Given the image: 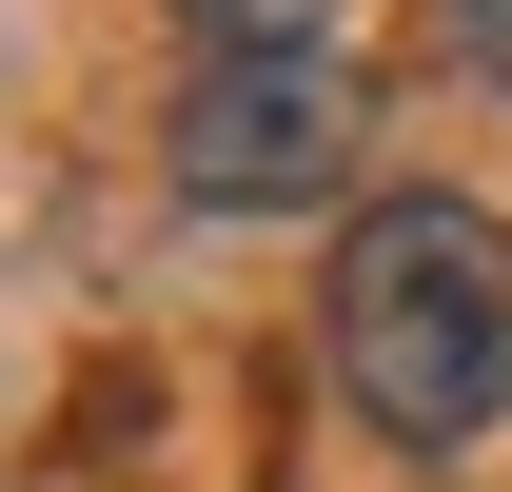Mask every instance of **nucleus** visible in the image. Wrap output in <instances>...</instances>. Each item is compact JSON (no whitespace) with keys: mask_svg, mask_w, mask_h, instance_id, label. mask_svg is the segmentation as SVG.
<instances>
[{"mask_svg":"<svg viewBox=\"0 0 512 492\" xmlns=\"http://www.w3.org/2000/svg\"><path fill=\"white\" fill-rule=\"evenodd\" d=\"M375 158V79L355 40H178V99H158V178L197 217H316Z\"/></svg>","mask_w":512,"mask_h":492,"instance_id":"obj_2","label":"nucleus"},{"mask_svg":"<svg viewBox=\"0 0 512 492\" xmlns=\"http://www.w3.org/2000/svg\"><path fill=\"white\" fill-rule=\"evenodd\" d=\"M434 20H453V60H473V79L512 99V0H434Z\"/></svg>","mask_w":512,"mask_h":492,"instance_id":"obj_4","label":"nucleus"},{"mask_svg":"<svg viewBox=\"0 0 512 492\" xmlns=\"http://www.w3.org/2000/svg\"><path fill=\"white\" fill-rule=\"evenodd\" d=\"M178 40H355V0H178Z\"/></svg>","mask_w":512,"mask_h":492,"instance_id":"obj_3","label":"nucleus"},{"mask_svg":"<svg viewBox=\"0 0 512 492\" xmlns=\"http://www.w3.org/2000/svg\"><path fill=\"white\" fill-rule=\"evenodd\" d=\"M335 394L394 433V453H473L512 414V217L453 178H394L335 217Z\"/></svg>","mask_w":512,"mask_h":492,"instance_id":"obj_1","label":"nucleus"}]
</instances>
